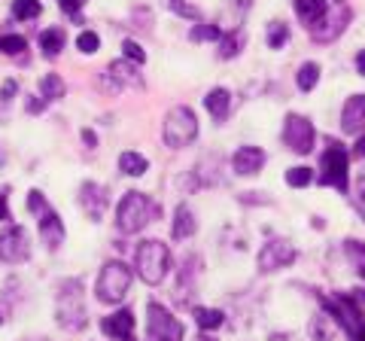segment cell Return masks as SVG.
Returning a JSON list of instances; mask_svg holds the SVG:
<instances>
[{"label": "cell", "mask_w": 365, "mask_h": 341, "mask_svg": "<svg viewBox=\"0 0 365 341\" xmlns=\"http://www.w3.org/2000/svg\"><path fill=\"white\" fill-rule=\"evenodd\" d=\"M314 141H317L314 125L307 122L304 116H299V113H289L287 122H283V143L289 146V153L307 156L314 150Z\"/></svg>", "instance_id": "30bf717a"}, {"label": "cell", "mask_w": 365, "mask_h": 341, "mask_svg": "<svg viewBox=\"0 0 365 341\" xmlns=\"http://www.w3.org/2000/svg\"><path fill=\"white\" fill-rule=\"evenodd\" d=\"M189 37L195 40V43H204V40H207V43H213V40H222V31L216 28V25H198L195 31L189 34Z\"/></svg>", "instance_id": "836d02e7"}, {"label": "cell", "mask_w": 365, "mask_h": 341, "mask_svg": "<svg viewBox=\"0 0 365 341\" xmlns=\"http://www.w3.org/2000/svg\"><path fill=\"white\" fill-rule=\"evenodd\" d=\"M31 256V238L28 232L21 229V225H13L9 223L4 232H0V259L9 265H19L25 263V259Z\"/></svg>", "instance_id": "8fae6325"}, {"label": "cell", "mask_w": 365, "mask_h": 341, "mask_svg": "<svg viewBox=\"0 0 365 341\" xmlns=\"http://www.w3.org/2000/svg\"><path fill=\"white\" fill-rule=\"evenodd\" d=\"M347 256H350V263L359 268V275L365 278V244L362 241H347Z\"/></svg>", "instance_id": "d6a6232c"}, {"label": "cell", "mask_w": 365, "mask_h": 341, "mask_svg": "<svg viewBox=\"0 0 365 341\" xmlns=\"http://www.w3.org/2000/svg\"><path fill=\"white\" fill-rule=\"evenodd\" d=\"M335 4H341V0H335Z\"/></svg>", "instance_id": "681fc988"}, {"label": "cell", "mask_w": 365, "mask_h": 341, "mask_svg": "<svg viewBox=\"0 0 365 341\" xmlns=\"http://www.w3.org/2000/svg\"><path fill=\"white\" fill-rule=\"evenodd\" d=\"M28 210L40 217V241L46 247H52V250L61 247V241H64V223H61L58 213H55L49 204H46L43 192H37V189L28 192Z\"/></svg>", "instance_id": "8992f818"}, {"label": "cell", "mask_w": 365, "mask_h": 341, "mask_svg": "<svg viewBox=\"0 0 365 341\" xmlns=\"http://www.w3.org/2000/svg\"><path fill=\"white\" fill-rule=\"evenodd\" d=\"M198 341H213V338H207V335H201V338H198Z\"/></svg>", "instance_id": "7dc6e473"}, {"label": "cell", "mask_w": 365, "mask_h": 341, "mask_svg": "<svg viewBox=\"0 0 365 341\" xmlns=\"http://www.w3.org/2000/svg\"><path fill=\"white\" fill-rule=\"evenodd\" d=\"M76 49L86 52V55H95V52L101 49V37H98L95 31H83V34L76 37Z\"/></svg>", "instance_id": "1f68e13d"}, {"label": "cell", "mask_w": 365, "mask_h": 341, "mask_svg": "<svg viewBox=\"0 0 365 341\" xmlns=\"http://www.w3.org/2000/svg\"><path fill=\"white\" fill-rule=\"evenodd\" d=\"M244 46V34L241 31H235V34H222V43H220V58L228 61V58H235L237 49Z\"/></svg>", "instance_id": "83f0119b"}, {"label": "cell", "mask_w": 365, "mask_h": 341, "mask_svg": "<svg viewBox=\"0 0 365 341\" xmlns=\"http://www.w3.org/2000/svg\"><path fill=\"white\" fill-rule=\"evenodd\" d=\"M323 177H319V183L323 186H335L338 192H347L350 186V153L341 146L338 141H329L326 143V153H323Z\"/></svg>", "instance_id": "52a82bcc"}, {"label": "cell", "mask_w": 365, "mask_h": 341, "mask_svg": "<svg viewBox=\"0 0 365 341\" xmlns=\"http://www.w3.org/2000/svg\"><path fill=\"white\" fill-rule=\"evenodd\" d=\"M107 86L116 92L119 86H128V88H143V76H140V71L125 58V61H113L110 67H107Z\"/></svg>", "instance_id": "5bb4252c"}, {"label": "cell", "mask_w": 365, "mask_h": 341, "mask_svg": "<svg viewBox=\"0 0 365 341\" xmlns=\"http://www.w3.org/2000/svg\"><path fill=\"white\" fill-rule=\"evenodd\" d=\"M232 168L237 177H253L265 168V150L259 146H241L235 156H232Z\"/></svg>", "instance_id": "2e32d148"}, {"label": "cell", "mask_w": 365, "mask_h": 341, "mask_svg": "<svg viewBox=\"0 0 365 341\" xmlns=\"http://www.w3.org/2000/svg\"><path fill=\"white\" fill-rule=\"evenodd\" d=\"M19 92V83H16V79H6V86H4V92H0V101H9V98H13Z\"/></svg>", "instance_id": "ab89813d"}, {"label": "cell", "mask_w": 365, "mask_h": 341, "mask_svg": "<svg viewBox=\"0 0 365 341\" xmlns=\"http://www.w3.org/2000/svg\"><path fill=\"white\" fill-rule=\"evenodd\" d=\"M204 107H207V113L216 122H225L228 113H232V95H228L225 88H213V92H207V98H204Z\"/></svg>", "instance_id": "44dd1931"}, {"label": "cell", "mask_w": 365, "mask_h": 341, "mask_svg": "<svg viewBox=\"0 0 365 341\" xmlns=\"http://www.w3.org/2000/svg\"><path fill=\"white\" fill-rule=\"evenodd\" d=\"M122 52H125V58L134 61V64H143V61H146V52L137 46L134 40H125V43H122Z\"/></svg>", "instance_id": "d590c367"}, {"label": "cell", "mask_w": 365, "mask_h": 341, "mask_svg": "<svg viewBox=\"0 0 365 341\" xmlns=\"http://www.w3.org/2000/svg\"><path fill=\"white\" fill-rule=\"evenodd\" d=\"M79 204H83V210L98 223L107 210V189L98 183H83L79 186Z\"/></svg>", "instance_id": "e0dca14e"}, {"label": "cell", "mask_w": 365, "mask_h": 341, "mask_svg": "<svg viewBox=\"0 0 365 341\" xmlns=\"http://www.w3.org/2000/svg\"><path fill=\"white\" fill-rule=\"evenodd\" d=\"M326 305V311L329 317L338 323V326H344L350 338H356L359 332H365V320H362V311H359V305L350 299V295H329V299H323Z\"/></svg>", "instance_id": "9c48e42d"}, {"label": "cell", "mask_w": 365, "mask_h": 341, "mask_svg": "<svg viewBox=\"0 0 365 341\" xmlns=\"http://www.w3.org/2000/svg\"><path fill=\"white\" fill-rule=\"evenodd\" d=\"M46 110V101H37V98H31V104H28V113H40Z\"/></svg>", "instance_id": "b9f144b4"}, {"label": "cell", "mask_w": 365, "mask_h": 341, "mask_svg": "<svg viewBox=\"0 0 365 341\" xmlns=\"http://www.w3.org/2000/svg\"><path fill=\"white\" fill-rule=\"evenodd\" d=\"M64 92H67V86H64V79L58 73H46L40 79V95H43V101H55V98H61Z\"/></svg>", "instance_id": "cb8c5ba5"}, {"label": "cell", "mask_w": 365, "mask_h": 341, "mask_svg": "<svg viewBox=\"0 0 365 341\" xmlns=\"http://www.w3.org/2000/svg\"><path fill=\"white\" fill-rule=\"evenodd\" d=\"M170 9H174L177 16H186V19H192V21H198V19H201V9L189 6L186 0H170Z\"/></svg>", "instance_id": "8d00e7d4"}, {"label": "cell", "mask_w": 365, "mask_h": 341, "mask_svg": "<svg viewBox=\"0 0 365 341\" xmlns=\"http://www.w3.org/2000/svg\"><path fill=\"white\" fill-rule=\"evenodd\" d=\"M295 83H299L302 92H311V88L319 83V64H317V61L302 64V67H299V79H295Z\"/></svg>", "instance_id": "484cf974"}, {"label": "cell", "mask_w": 365, "mask_h": 341, "mask_svg": "<svg viewBox=\"0 0 365 341\" xmlns=\"http://www.w3.org/2000/svg\"><path fill=\"white\" fill-rule=\"evenodd\" d=\"M162 134H165V143L174 146V150H182L189 146L192 141L198 138V119L195 113L189 107H170V113L165 116V125H162Z\"/></svg>", "instance_id": "277c9868"}, {"label": "cell", "mask_w": 365, "mask_h": 341, "mask_svg": "<svg viewBox=\"0 0 365 341\" xmlns=\"http://www.w3.org/2000/svg\"><path fill=\"white\" fill-rule=\"evenodd\" d=\"M4 52H6V55H21V52H28V40L19 37V34H6V37H4Z\"/></svg>", "instance_id": "e575fe53"}, {"label": "cell", "mask_w": 365, "mask_h": 341, "mask_svg": "<svg viewBox=\"0 0 365 341\" xmlns=\"http://www.w3.org/2000/svg\"><path fill=\"white\" fill-rule=\"evenodd\" d=\"M55 320L61 329H76L86 326V299H83V283L79 280H64L58 290V302H55Z\"/></svg>", "instance_id": "3957f363"}, {"label": "cell", "mask_w": 365, "mask_h": 341, "mask_svg": "<svg viewBox=\"0 0 365 341\" xmlns=\"http://www.w3.org/2000/svg\"><path fill=\"white\" fill-rule=\"evenodd\" d=\"M0 52H4V37H0Z\"/></svg>", "instance_id": "c3c4849f"}, {"label": "cell", "mask_w": 365, "mask_h": 341, "mask_svg": "<svg viewBox=\"0 0 365 341\" xmlns=\"http://www.w3.org/2000/svg\"><path fill=\"white\" fill-rule=\"evenodd\" d=\"M58 4L67 16H79V4H83V0H58Z\"/></svg>", "instance_id": "f35d334b"}, {"label": "cell", "mask_w": 365, "mask_h": 341, "mask_svg": "<svg viewBox=\"0 0 365 341\" xmlns=\"http://www.w3.org/2000/svg\"><path fill=\"white\" fill-rule=\"evenodd\" d=\"M0 220H9V208H6V198L0 195Z\"/></svg>", "instance_id": "ee69618b"}, {"label": "cell", "mask_w": 365, "mask_h": 341, "mask_svg": "<svg viewBox=\"0 0 365 341\" xmlns=\"http://www.w3.org/2000/svg\"><path fill=\"white\" fill-rule=\"evenodd\" d=\"M101 332L110 338H119V341H134V311L122 308L116 314L104 317V320H101Z\"/></svg>", "instance_id": "9a60e30c"}, {"label": "cell", "mask_w": 365, "mask_h": 341, "mask_svg": "<svg viewBox=\"0 0 365 341\" xmlns=\"http://www.w3.org/2000/svg\"><path fill=\"white\" fill-rule=\"evenodd\" d=\"M350 341H365V332H359L356 338H350Z\"/></svg>", "instance_id": "bcb514c9"}, {"label": "cell", "mask_w": 365, "mask_h": 341, "mask_svg": "<svg viewBox=\"0 0 365 341\" xmlns=\"http://www.w3.org/2000/svg\"><path fill=\"white\" fill-rule=\"evenodd\" d=\"M350 19H353V13H350L347 4H329V16L323 19V25L311 31V37H314L317 43L338 40L341 34H344V28L350 25Z\"/></svg>", "instance_id": "7c38bea8"}, {"label": "cell", "mask_w": 365, "mask_h": 341, "mask_svg": "<svg viewBox=\"0 0 365 341\" xmlns=\"http://www.w3.org/2000/svg\"><path fill=\"white\" fill-rule=\"evenodd\" d=\"M353 158H365V134L356 143H353Z\"/></svg>", "instance_id": "60d3db41"}, {"label": "cell", "mask_w": 365, "mask_h": 341, "mask_svg": "<svg viewBox=\"0 0 365 341\" xmlns=\"http://www.w3.org/2000/svg\"><path fill=\"white\" fill-rule=\"evenodd\" d=\"M146 168H150V162H146V156H140V153H122L119 156V170L122 174L140 177V174H146Z\"/></svg>", "instance_id": "603a6c76"}, {"label": "cell", "mask_w": 365, "mask_h": 341, "mask_svg": "<svg viewBox=\"0 0 365 341\" xmlns=\"http://www.w3.org/2000/svg\"><path fill=\"white\" fill-rule=\"evenodd\" d=\"M83 141H86V143H91V146H95V134H91V131H83Z\"/></svg>", "instance_id": "f6af8a7d"}, {"label": "cell", "mask_w": 365, "mask_h": 341, "mask_svg": "<svg viewBox=\"0 0 365 341\" xmlns=\"http://www.w3.org/2000/svg\"><path fill=\"white\" fill-rule=\"evenodd\" d=\"M356 210H359V217L365 220V170L356 180Z\"/></svg>", "instance_id": "74e56055"}, {"label": "cell", "mask_w": 365, "mask_h": 341, "mask_svg": "<svg viewBox=\"0 0 365 341\" xmlns=\"http://www.w3.org/2000/svg\"><path fill=\"white\" fill-rule=\"evenodd\" d=\"M40 9H43V6L37 4V0H13V19H19V21L37 19Z\"/></svg>", "instance_id": "f546056e"}, {"label": "cell", "mask_w": 365, "mask_h": 341, "mask_svg": "<svg viewBox=\"0 0 365 341\" xmlns=\"http://www.w3.org/2000/svg\"><path fill=\"white\" fill-rule=\"evenodd\" d=\"M341 128H344L347 134H362L365 131V95H353L344 104V113H341Z\"/></svg>", "instance_id": "ac0fdd59"}, {"label": "cell", "mask_w": 365, "mask_h": 341, "mask_svg": "<svg viewBox=\"0 0 365 341\" xmlns=\"http://www.w3.org/2000/svg\"><path fill=\"white\" fill-rule=\"evenodd\" d=\"M158 217H162V204L153 201L150 195H143V192H128V195H122L119 208H116V225L125 235L146 229V225Z\"/></svg>", "instance_id": "6da1fadb"}, {"label": "cell", "mask_w": 365, "mask_h": 341, "mask_svg": "<svg viewBox=\"0 0 365 341\" xmlns=\"http://www.w3.org/2000/svg\"><path fill=\"white\" fill-rule=\"evenodd\" d=\"M195 229H198V223H195V213H192V208H189V204H177L170 235H174L177 241H186V238L195 235Z\"/></svg>", "instance_id": "ffe728a7"}, {"label": "cell", "mask_w": 365, "mask_h": 341, "mask_svg": "<svg viewBox=\"0 0 365 341\" xmlns=\"http://www.w3.org/2000/svg\"><path fill=\"white\" fill-rule=\"evenodd\" d=\"M295 16L314 31L323 25V19L329 16V4L326 0H295Z\"/></svg>", "instance_id": "d6986e66"}, {"label": "cell", "mask_w": 365, "mask_h": 341, "mask_svg": "<svg viewBox=\"0 0 365 341\" xmlns=\"http://www.w3.org/2000/svg\"><path fill=\"white\" fill-rule=\"evenodd\" d=\"M289 40V28H287V21H271L268 31H265V43L271 49H280L283 43Z\"/></svg>", "instance_id": "4316f807"}, {"label": "cell", "mask_w": 365, "mask_h": 341, "mask_svg": "<svg viewBox=\"0 0 365 341\" xmlns=\"http://www.w3.org/2000/svg\"><path fill=\"white\" fill-rule=\"evenodd\" d=\"M335 329H338V323L332 320V317L326 320L323 314H317L314 320H311V335H314V338H319V341H329V338L335 335Z\"/></svg>", "instance_id": "f1b7e54d"}, {"label": "cell", "mask_w": 365, "mask_h": 341, "mask_svg": "<svg viewBox=\"0 0 365 341\" xmlns=\"http://www.w3.org/2000/svg\"><path fill=\"white\" fill-rule=\"evenodd\" d=\"M356 71H359V76H365V49L356 55Z\"/></svg>", "instance_id": "7bdbcfd3"}, {"label": "cell", "mask_w": 365, "mask_h": 341, "mask_svg": "<svg viewBox=\"0 0 365 341\" xmlns=\"http://www.w3.org/2000/svg\"><path fill=\"white\" fill-rule=\"evenodd\" d=\"M168 268H170V250L162 241L137 244V250H134V271H137V278H140L143 283H150V287L162 283L165 275H168Z\"/></svg>", "instance_id": "7a4b0ae2"}, {"label": "cell", "mask_w": 365, "mask_h": 341, "mask_svg": "<svg viewBox=\"0 0 365 341\" xmlns=\"http://www.w3.org/2000/svg\"><path fill=\"white\" fill-rule=\"evenodd\" d=\"M314 180V170L311 168H289L287 170V183L292 186V189H302V186H307Z\"/></svg>", "instance_id": "4dcf8cb0"}, {"label": "cell", "mask_w": 365, "mask_h": 341, "mask_svg": "<svg viewBox=\"0 0 365 341\" xmlns=\"http://www.w3.org/2000/svg\"><path fill=\"white\" fill-rule=\"evenodd\" d=\"M186 329L162 302L146 305V338L150 341H182Z\"/></svg>", "instance_id": "ba28073f"}, {"label": "cell", "mask_w": 365, "mask_h": 341, "mask_svg": "<svg viewBox=\"0 0 365 341\" xmlns=\"http://www.w3.org/2000/svg\"><path fill=\"white\" fill-rule=\"evenodd\" d=\"M64 43H67V37H64L61 28H49V31L40 34V46H43V52H46V58H55V55H61Z\"/></svg>", "instance_id": "7402d4cb"}, {"label": "cell", "mask_w": 365, "mask_h": 341, "mask_svg": "<svg viewBox=\"0 0 365 341\" xmlns=\"http://www.w3.org/2000/svg\"><path fill=\"white\" fill-rule=\"evenodd\" d=\"M128 287H131V268L125 265V263H119V259H113V263H107L104 268H101L98 283H95V292H98L101 302L116 305V302L125 299Z\"/></svg>", "instance_id": "5b68a950"}, {"label": "cell", "mask_w": 365, "mask_h": 341, "mask_svg": "<svg viewBox=\"0 0 365 341\" xmlns=\"http://www.w3.org/2000/svg\"><path fill=\"white\" fill-rule=\"evenodd\" d=\"M292 263H295V247L289 241H268L259 250V271H265V275L287 268Z\"/></svg>", "instance_id": "4fadbf2b"}, {"label": "cell", "mask_w": 365, "mask_h": 341, "mask_svg": "<svg viewBox=\"0 0 365 341\" xmlns=\"http://www.w3.org/2000/svg\"><path fill=\"white\" fill-rule=\"evenodd\" d=\"M195 320H198V326L204 329V332H207V329H220L222 326L225 314L220 308H195Z\"/></svg>", "instance_id": "d4e9b609"}]
</instances>
